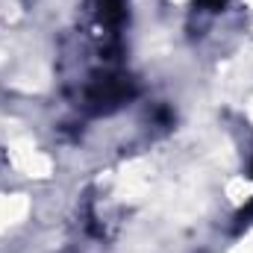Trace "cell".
<instances>
[{"label": "cell", "mask_w": 253, "mask_h": 253, "mask_svg": "<svg viewBox=\"0 0 253 253\" xmlns=\"http://www.w3.org/2000/svg\"><path fill=\"white\" fill-rule=\"evenodd\" d=\"M27 212V200L24 197H0V230L21 221Z\"/></svg>", "instance_id": "6da1fadb"}, {"label": "cell", "mask_w": 253, "mask_h": 253, "mask_svg": "<svg viewBox=\"0 0 253 253\" xmlns=\"http://www.w3.org/2000/svg\"><path fill=\"white\" fill-rule=\"evenodd\" d=\"M248 115H251V118H253V100H251V103H248Z\"/></svg>", "instance_id": "7a4b0ae2"}, {"label": "cell", "mask_w": 253, "mask_h": 253, "mask_svg": "<svg viewBox=\"0 0 253 253\" xmlns=\"http://www.w3.org/2000/svg\"><path fill=\"white\" fill-rule=\"evenodd\" d=\"M251 3H253V0H251Z\"/></svg>", "instance_id": "3957f363"}]
</instances>
